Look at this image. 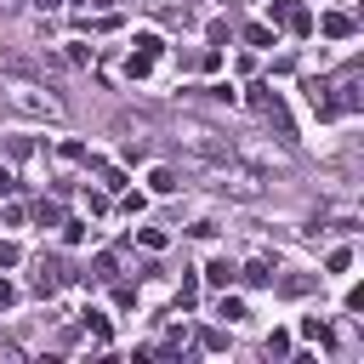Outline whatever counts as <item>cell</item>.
<instances>
[{
    "instance_id": "cell-9",
    "label": "cell",
    "mask_w": 364,
    "mask_h": 364,
    "mask_svg": "<svg viewBox=\"0 0 364 364\" xmlns=\"http://www.w3.org/2000/svg\"><path fill=\"white\" fill-rule=\"evenodd\" d=\"M245 279H250V284H273V267H267V262H250Z\"/></svg>"
},
{
    "instance_id": "cell-15",
    "label": "cell",
    "mask_w": 364,
    "mask_h": 364,
    "mask_svg": "<svg viewBox=\"0 0 364 364\" xmlns=\"http://www.w3.org/2000/svg\"><path fill=\"white\" fill-rule=\"evenodd\" d=\"M11 188H17V182H11V171H0V193H11Z\"/></svg>"
},
{
    "instance_id": "cell-17",
    "label": "cell",
    "mask_w": 364,
    "mask_h": 364,
    "mask_svg": "<svg viewBox=\"0 0 364 364\" xmlns=\"http://www.w3.org/2000/svg\"><path fill=\"white\" fill-rule=\"evenodd\" d=\"M34 6H46V11H51V6H57V0H34Z\"/></svg>"
},
{
    "instance_id": "cell-12",
    "label": "cell",
    "mask_w": 364,
    "mask_h": 364,
    "mask_svg": "<svg viewBox=\"0 0 364 364\" xmlns=\"http://www.w3.org/2000/svg\"><path fill=\"white\" fill-rule=\"evenodd\" d=\"M324 267H330V273H347V267H353V250H330V262H324Z\"/></svg>"
},
{
    "instance_id": "cell-5",
    "label": "cell",
    "mask_w": 364,
    "mask_h": 364,
    "mask_svg": "<svg viewBox=\"0 0 364 364\" xmlns=\"http://www.w3.org/2000/svg\"><path fill=\"white\" fill-rule=\"evenodd\" d=\"M205 279H210V284H222V290H228V284H233V267H228V262H222V256H216V262H210V267H205Z\"/></svg>"
},
{
    "instance_id": "cell-10",
    "label": "cell",
    "mask_w": 364,
    "mask_h": 364,
    "mask_svg": "<svg viewBox=\"0 0 364 364\" xmlns=\"http://www.w3.org/2000/svg\"><path fill=\"white\" fill-rule=\"evenodd\" d=\"M245 40H250V46H273V28H262V23H250V28H245Z\"/></svg>"
},
{
    "instance_id": "cell-14",
    "label": "cell",
    "mask_w": 364,
    "mask_h": 364,
    "mask_svg": "<svg viewBox=\"0 0 364 364\" xmlns=\"http://www.w3.org/2000/svg\"><path fill=\"white\" fill-rule=\"evenodd\" d=\"M17 256H23L17 245H0V267H17Z\"/></svg>"
},
{
    "instance_id": "cell-2",
    "label": "cell",
    "mask_w": 364,
    "mask_h": 364,
    "mask_svg": "<svg viewBox=\"0 0 364 364\" xmlns=\"http://www.w3.org/2000/svg\"><path fill=\"white\" fill-rule=\"evenodd\" d=\"M307 102H313V114H336V97H330V80H307Z\"/></svg>"
},
{
    "instance_id": "cell-7",
    "label": "cell",
    "mask_w": 364,
    "mask_h": 364,
    "mask_svg": "<svg viewBox=\"0 0 364 364\" xmlns=\"http://www.w3.org/2000/svg\"><path fill=\"white\" fill-rule=\"evenodd\" d=\"M301 336H307V341H330V324H324V318H301Z\"/></svg>"
},
{
    "instance_id": "cell-4",
    "label": "cell",
    "mask_w": 364,
    "mask_h": 364,
    "mask_svg": "<svg viewBox=\"0 0 364 364\" xmlns=\"http://www.w3.org/2000/svg\"><path fill=\"white\" fill-rule=\"evenodd\" d=\"M324 34H330V40H347V34H353V17L330 11V17H324Z\"/></svg>"
},
{
    "instance_id": "cell-11",
    "label": "cell",
    "mask_w": 364,
    "mask_h": 364,
    "mask_svg": "<svg viewBox=\"0 0 364 364\" xmlns=\"http://www.w3.org/2000/svg\"><path fill=\"white\" fill-rule=\"evenodd\" d=\"M136 239H142L148 250H165V233H159V228H136Z\"/></svg>"
},
{
    "instance_id": "cell-6",
    "label": "cell",
    "mask_w": 364,
    "mask_h": 364,
    "mask_svg": "<svg viewBox=\"0 0 364 364\" xmlns=\"http://www.w3.org/2000/svg\"><path fill=\"white\" fill-rule=\"evenodd\" d=\"M85 330H91L97 341H108V330H114V324H108V313H97V307H91V313H85Z\"/></svg>"
},
{
    "instance_id": "cell-13",
    "label": "cell",
    "mask_w": 364,
    "mask_h": 364,
    "mask_svg": "<svg viewBox=\"0 0 364 364\" xmlns=\"http://www.w3.org/2000/svg\"><path fill=\"white\" fill-rule=\"evenodd\" d=\"M267 353H273V358H279V353H290V336H284V330H273V336H267Z\"/></svg>"
},
{
    "instance_id": "cell-16",
    "label": "cell",
    "mask_w": 364,
    "mask_h": 364,
    "mask_svg": "<svg viewBox=\"0 0 364 364\" xmlns=\"http://www.w3.org/2000/svg\"><path fill=\"white\" fill-rule=\"evenodd\" d=\"M0 307H11V284L6 279H0Z\"/></svg>"
},
{
    "instance_id": "cell-1",
    "label": "cell",
    "mask_w": 364,
    "mask_h": 364,
    "mask_svg": "<svg viewBox=\"0 0 364 364\" xmlns=\"http://www.w3.org/2000/svg\"><path fill=\"white\" fill-rule=\"evenodd\" d=\"M267 17H273V23H284L290 34H313V17H307V6H301V0H267Z\"/></svg>"
},
{
    "instance_id": "cell-8",
    "label": "cell",
    "mask_w": 364,
    "mask_h": 364,
    "mask_svg": "<svg viewBox=\"0 0 364 364\" xmlns=\"http://www.w3.org/2000/svg\"><path fill=\"white\" fill-rule=\"evenodd\" d=\"M148 182H154V193H171V188H176V176H171L165 165H159V171H148Z\"/></svg>"
},
{
    "instance_id": "cell-3",
    "label": "cell",
    "mask_w": 364,
    "mask_h": 364,
    "mask_svg": "<svg viewBox=\"0 0 364 364\" xmlns=\"http://www.w3.org/2000/svg\"><path fill=\"white\" fill-rule=\"evenodd\" d=\"M154 63H159V57H154V51H142V46H136V51H131V57H125V74H131V80H148V74H154Z\"/></svg>"
}]
</instances>
